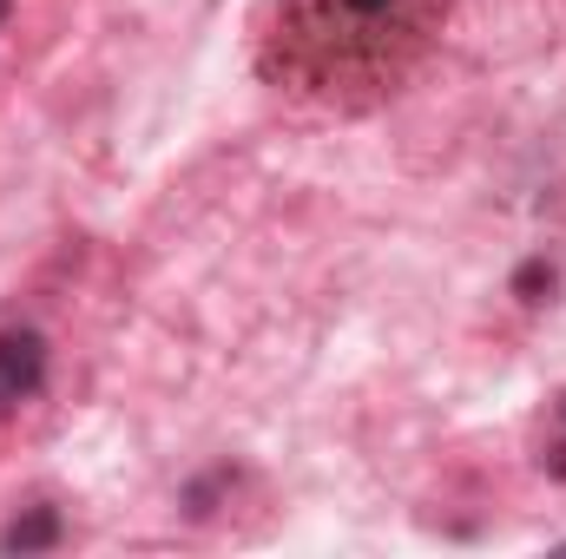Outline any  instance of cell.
Listing matches in <instances>:
<instances>
[{"instance_id":"7a4b0ae2","label":"cell","mask_w":566,"mask_h":559,"mask_svg":"<svg viewBox=\"0 0 566 559\" xmlns=\"http://www.w3.org/2000/svg\"><path fill=\"white\" fill-rule=\"evenodd\" d=\"M46 376V342L33 329H0V415L13 402H27Z\"/></svg>"},{"instance_id":"277c9868","label":"cell","mask_w":566,"mask_h":559,"mask_svg":"<svg viewBox=\"0 0 566 559\" xmlns=\"http://www.w3.org/2000/svg\"><path fill=\"white\" fill-rule=\"evenodd\" d=\"M560 415H566V395H560Z\"/></svg>"},{"instance_id":"3957f363","label":"cell","mask_w":566,"mask_h":559,"mask_svg":"<svg viewBox=\"0 0 566 559\" xmlns=\"http://www.w3.org/2000/svg\"><path fill=\"white\" fill-rule=\"evenodd\" d=\"M46 540H53V514H46V507H40L27 527H7V534H0V547H7V553H13V547H46Z\"/></svg>"},{"instance_id":"6da1fadb","label":"cell","mask_w":566,"mask_h":559,"mask_svg":"<svg viewBox=\"0 0 566 559\" xmlns=\"http://www.w3.org/2000/svg\"><path fill=\"white\" fill-rule=\"evenodd\" d=\"M434 40V0H277L264 66L316 106H369Z\"/></svg>"}]
</instances>
